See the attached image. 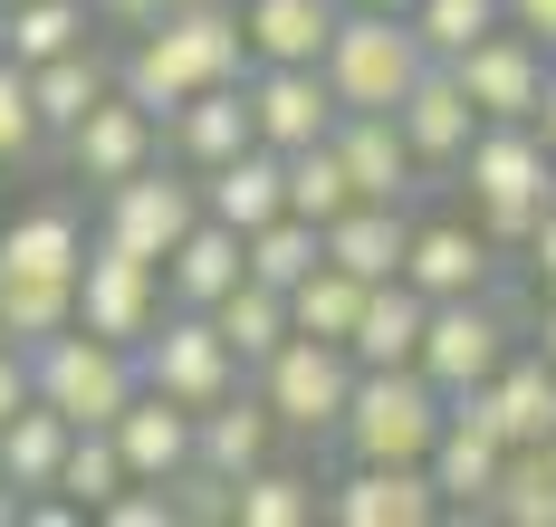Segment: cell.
Instances as JSON below:
<instances>
[{"mask_svg": "<svg viewBox=\"0 0 556 527\" xmlns=\"http://www.w3.org/2000/svg\"><path fill=\"white\" fill-rule=\"evenodd\" d=\"M77 317V279H20V269H0V336L10 346H39Z\"/></svg>", "mask_w": 556, "mask_h": 527, "instance_id": "obj_36", "label": "cell"}, {"mask_svg": "<svg viewBox=\"0 0 556 527\" xmlns=\"http://www.w3.org/2000/svg\"><path fill=\"white\" fill-rule=\"evenodd\" d=\"M0 527H20V489L10 479H0Z\"/></svg>", "mask_w": 556, "mask_h": 527, "instance_id": "obj_48", "label": "cell"}, {"mask_svg": "<svg viewBox=\"0 0 556 527\" xmlns=\"http://www.w3.org/2000/svg\"><path fill=\"white\" fill-rule=\"evenodd\" d=\"M460 192H470V211H480V231L490 249H518L528 221L556 202V154L538 144V125H480L470 144H460Z\"/></svg>", "mask_w": 556, "mask_h": 527, "instance_id": "obj_2", "label": "cell"}, {"mask_svg": "<svg viewBox=\"0 0 556 527\" xmlns=\"http://www.w3.org/2000/svg\"><path fill=\"white\" fill-rule=\"evenodd\" d=\"M240 106H250V144H269V154H298V144H317L336 125V97L317 67H269L250 59L240 67Z\"/></svg>", "mask_w": 556, "mask_h": 527, "instance_id": "obj_14", "label": "cell"}, {"mask_svg": "<svg viewBox=\"0 0 556 527\" xmlns=\"http://www.w3.org/2000/svg\"><path fill=\"white\" fill-rule=\"evenodd\" d=\"M240 67H250L240 10H222V0H173L164 20H144V29H135V49H125V67H115V87H125L135 106L173 116L182 97H202V87H230Z\"/></svg>", "mask_w": 556, "mask_h": 527, "instance_id": "obj_1", "label": "cell"}, {"mask_svg": "<svg viewBox=\"0 0 556 527\" xmlns=\"http://www.w3.org/2000/svg\"><path fill=\"white\" fill-rule=\"evenodd\" d=\"M403 240H413V202H345L317 249H327L336 269H355V279H393L403 269Z\"/></svg>", "mask_w": 556, "mask_h": 527, "instance_id": "obj_22", "label": "cell"}, {"mask_svg": "<svg viewBox=\"0 0 556 527\" xmlns=\"http://www.w3.org/2000/svg\"><path fill=\"white\" fill-rule=\"evenodd\" d=\"M480 518H508V527H556V470L538 451H508L500 461V489H490V509Z\"/></svg>", "mask_w": 556, "mask_h": 527, "instance_id": "obj_39", "label": "cell"}, {"mask_svg": "<svg viewBox=\"0 0 556 527\" xmlns=\"http://www.w3.org/2000/svg\"><path fill=\"white\" fill-rule=\"evenodd\" d=\"M518 249H528V269H538V279L556 288V202L538 211V221H528V240H518Z\"/></svg>", "mask_w": 556, "mask_h": 527, "instance_id": "obj_44", "label": "cell"}, {"mask_svg": "<svg viewBox=\"0 0 556 527\" xmlns=\"http://www.w3.org/2000/svg\"><path fill=\"white\" fill-rule=\"evenodd\" d=\"M403 20H413V39H422V59H460V49L480 39V29H500L508 10H500V0H413Z\"/></svg>", "mask_w": 556, "mask_h": 527, "instance_id": "obj_40", "label": "cell"}, {"mask_svg": "<svg viewBox=\"0 0 556 527\" xmlns=\"http://www.w3.org/2000/svg\"><path fill=\"white\" fill-rule=\"evenodd\" d=\"M10 10V59L39 67L58 59V49H77V39H97V10L87 0H0Z\"/></svg>", "mask_w": 556, "mask_h": 527, "instance_id": "obj_35", "label": "cell"}, {"mask_svg": "<svg viewBox=\"0 0 556 527\" xmlns=\"http://www.w3.org/2000/svg\"><path fill=\"white\" fill-rule=\"evenodd\" d=\"M106 441H115V461H125V479H182L192 470V412L135 384L125 412L106 422Z\"/></svg>", "mask_w": 556, "mask_h": 527, "instance_id": "obj_21", "label": "cell"}, {"mask_svg": "<svg viewBox=\"0 0 556 527\" xmlns=\"http://www.w3.org/2000/svg\"><path fill=\"white\" fill-rule=\"evenodd\" d=\"M250 394L269 403L278 441H327L345 394H355V355L345 346H317V336H278L260 364H250Z\"/></svg>", "mask_w": 556, "mask_h": 527, "instance_id": "obj_6", "label": "cell"}, {"mask_svg": "<svg viewBox=\"0 0 556 527\" xmlns=\"http://www.w3.org/2000/svg\"><path fill=\"white\" fill-rule=\"evenodd\" d=\"M0 59H10V10H0Z\"/></svg>", "mask_w": 556, "mask_h": 527, "instance_id": "obj_49", "label": "cell"}, {"mask_svg": "<svg viewBox=\"0 0 556 527\" xmlns=\"http://www.w3.org/2000/svg\"><path fill=\"white\" fill-rule=\"evenodd\" d=\"M317 259H327V249H317V221H298V211H269L260 231H240V269H250L260 288H278V297L298 288Z\"/></svg>", "mask_w": 556, "mask_h": 527, "instance_id": "obj_33", "label": "cell"}, {"mask_svg": "<svg viewBox=\"0 0 556 527\" xmlns=\"http://www.w3.org/2000/svg\"><path fill=\"white\" fill-rule=\"evenodd\" d=\"M327 144H336V164H345V182H355V202H413L422 192V164H413L403 125L375 116V106H336Z\"/></svg>", "mask_w": 556, "mask_h": 527, "instance_id": "obj_17", "label": "cell"}, {"mask_svg": "<svg viewBox=\"0 0 556 527\" xmlns=\"http://www.w3.org/2000/svg\"><path fill=\"white\" fill-rule=\"evenodd\" d=\"M508 346H518V326H508V307H490V288H480V297H432L422 346H413V374H422V384L451 403V394L490 384Z\"/></svg>", "mask_w": 556, "mask_h": 527, "instance_id": "obj_8", "label": "cell"}, {"mask_svg": "<svg viewBox=\"0 0 556 527\" xmlns=\"http://www.w3.org/2000/svg\"><path fill=\"white\" fill-rule=\"evenodd\" d=\"M365 10H413V0H365Z\"/></svg>", "mask_w": 556, "mask_h": 527, "instance_id": "obj_50", "label": "cell"}, {"mask_svg": "<svg viewBox=\"0 0 556 527\" xmlns=\"http://www.w3.org/2000/svg\"><path fill=\"white\" fill-rule=\"evenodd\" d=\"M49 144V125H39V106H29V67L0 59V164H29Z\"/></svg>", "mask_w": 556, "mask_h": 527, "instance_id": "obj_41", "label": "cell"}, {"mask_svg": "<svg viewBox=\"0 0 556 527\" xmlns=\"http://www.w3.org/2000/svg\"><path fill=\"white\" fill-rule=\"evenodd\" d=\"M49 489H67V509H77V518H97L115 489H125L115 441H106V432H67V451H58V479H49Z\"/></svg>", "mask_w": 556, "mask_h": 527, "instance_id": "obj_38", "label": "cell"}, {"mask_svg": "<svg viewBox=\"0 0 556 527\" xmlns=\"http://www.w3.org/2000/svg\"><path fill=\"white\" fill-rule=\"evenodd\" d=\"M451 77H460V97L480 106V125H528L538 116V87H547V49L528 39V29H480L460 59H442Z\"/></svg>", "mask_w": 556, "mask_h": 527, "instance_id": "obj_9", "label": "cell"}, {"mask_svg": "<svg viewBox=\"0 0 556 527\" xmlns=\"http://www.w3.org/2000/svg\"><path fill=\"white\" fill-rule=\"evenodd\" d=\"M240 10V39H250V59L269 67H317V49H327L336 10L345 0H230Z\"/></svg>", "mask_w": 556, "mask_h": 527, "instance_id": "obj_23", "label": "cell"}, {"mask_svg": "<svg viewBox=\"0 0 556 527\" xmlns=\"http://www.w3.org/2000/svg\"><path fill=\"white\" fill-rule=\"evenodd\" d=\"M106 87H115V67H106V49H97V39H77V49H58V59L29 67V106H39V125H49V134H67V125L87 116Z\"/></svg>", "mask_w": 556, "mask_h": 527, "instance_id": "obj_29", "label": "cell"}, {"mask_svg": "<svg viewBox=\"0 0 556 527\" xmlns=\"http://www.w3.org/2000/svg\"><path fill=\"white\" fill-rule=\"evenodd\" d=\"M192 221H202V182L144 164V173L106 182V221H97V240H106V249H135V259H164Z\"/></svg>", "mask_w": 556, "mask_h": 527, "instance_id": "obj_11", "label": "cell"}, {"mask_svg": "<svg viewBox=\"0 0 556 527\" xmlns=\"http://www.w3.org/2000/svg\"><path fill=\"white\" fill-rule=\"evenodd\" d=\"M393 279H403V288H422V297H480L490 279H500V249H490L480 221H413L403 269H393Z\"/></svg>", "mask_w": 556, "mask_h": 527, "instance_id": "obj_18", "label": "cell"}, {"mask_svg": "<svg viewBox=\"0 0 556 527\" xmlns=\"http://www.w3.org/2000/svg\"><path fill=\"white\" fill-rule=\"evenodd\" d=\"M393 125H403L413 164H422V182H432V173H451V164H460V144L480 134V106L460 97V77H451L442 59H422V77L393 97Z\"/></svg>", "mask_w": 556, "mask_h": 527, "instance_id": "obj_16", "label": "cell"}, {"mask_svg": "<svg viewBox=\"0 0 556 527\" xmlns=\"http://www.w3.org/2000/svg\"><path fill=\"white\" fill-rule=\"evenodd\" d=\"M422 317H432V297H422V288L375 279V288H365V307H355V326H345V355H355V364H413Z\"/></svg>", "mask_w": 556, "mask_h": 527, "instance_id": "obj_27", "label": "cell"}, {"mask_svg": "<svg viewBox=\"0 0 556 527\" xmlns=\"http://www.w3.org/2000/svg\"><path fill=\"white\" fill-rule=\"evenodd\" d=\"M442 394L413 374V364H355V394L336 412V451L345 461H422L432 451V432H442Z\"/></svg>", "mask_w": 556, "mask_h": 527, "instance_id": "obj_5", "label": "cell"}, {"mask_svg": "<svg viewBox=\"0 0 556 527\" xmlns=\"http://www.w3.org/2000/svg\"><path fill=\"white\" fill-rule=\"evenodd\" d=\"M192 182H202V211L230 221V231H260L269 211H288V182H278L269 144H240V154H222L212 173H192Z\"/></svg>", "mask_w": 556, "mask_h": 527, "instance_id": "obj_24", "label": "cell"}, {"mask_svg": "<svg viewBox=\"0 0 556 527\" xmlns=\"http://www.w3.org/2000/svg\"><path fill=\"white\" fill-rule=\"evenodd\" d=\"M135 384L164 394V403H182V412H202V403H222L230 384H250V374H240V355L222 346V326L202 307H164L135 336Z\"/></svg>", "mask_w": 556, "mask_h": 527, "instance_id": "obj_7", "label": "cell"}, {"mask_svg": "<svg viewBox=\"0 0 556 527\" xmlns=\"http://www.w3.org/2000/svg\"><path fill=\"white\" fill-rule=\"evenodd\" d=\"M500 461H508V441L480 422V412H442V432H432V451H422L432 489H442V509H460V518H480V509H490Z\"/></svg>", "mask_w": 556, "mask_h": 527, "instance_id": "obj_20", "label": "cell"}, {"mask_svg": "<svg viewBox=\"0 0 556 527\" xmlns=\"http://www.w3.org/2000/svg\"><path fill=\"white\" fill-rule=\"evenodd\" d=\"M451 412H480V422L500 432L508 451H538V441L556 432V364H547L538 346H528V355L508 346L490 384H470V394H451Z\"/></svg>", "mask_w": 556, "mask_h": 527, "instance_id": "obj_15", "label": "cell"}, {"mask_svg": "<svg viewBox=\"0 0 556 527\" xmlns=\"http://www.w3.org/2000/svg\"><path fill=\"white\" fill-rule=\"evenodd\" d=\"M278 451V422H269V403H260V394H250V384H230L222 403H202L192 412V470H202V479H240V470H260Z\"/></svg>", "mask_w": 556, "mask_h": 527, "instance_id": "obj_19", "label": "cell"}, {"mask_svg": "<svg viewBox=\"0 0 556 527\" xmlns=\"http://www.w3.org/2000/svg\"><path fill=\"white\" fill-rule=\"evenodd\" d=\"M58 144H67V173L106 192V182L144 173V164H164V116H154V106H135L125 87H106V97H97L87 116L67 125Z\"/></svg>", "mask_w": 556, "mask_h": 527, "instance_id": "obj_12", "label": "cell"}, {"mask_svg": "<svg viewBox=\"0 0 556 527\" xmlns=\"http://www.w3.org/2000/svg\"><path fill=\"white\" fill-rule=\"evenodd\" d=\"M58 451H67V422H58L49 403H20L10 422H0V479H10L20 499L58 479Z\"/></svg>", "mask_w": 556, "mask_h": 527, "instance_id": "obj_34", "label": "cell"}, {"mask_svg": "<svg viewBox=\"0 0 556 527\" xmlns=\"http://www.w3.org/2000/svg\"><path fill=\"white\" fill-rule=\"evenodd\" d=\"M135 394V346H115V336H87L77 317L29 346V403H49L67 432H106L115 412Z\"/></svg>", "mask_w": 556, "mask_h": 527, "instance_id": "obj_3", "label": "cell"}, {"mask_svg": "<svg viewBox=\"0 0 556 527\" xmlns=\"http://www.w3.org/2000/svg\"><path fill=\"white\" fill-rule=\"evenodd\" d=\"M538 355L556 364V288H547V317H538Z\"/></svg>", "mask_w": 556, "mask_h": 527, "instance_id": "obj_47", "label": "cell"}, {"mask_svg": "<svg viewBox=\"0 0 556 527\" xmlns=\"http://www.w3.org/2000/svg\"><path fill=\"white\" fill-rule=\"evenodd\" d=\"M222 518H240V527H317V479H307V470H288V461L269 451L260 470H240V479H230Z\"/></svg>", "mask_w": 556, "mask_h": 527, "instance_id": "obj_30", "label": "cell"}, {"mask_svg": "<svg viewBox=\"0 0 556 527\" xmlns=\"http://www.w3.org/2000/svg\"><path fill=\"white\" fill-rule=\"evenodd\" d=\"M317 518H336V527H432L451 509H442V489H432L422 461H345V479L317 489Z\"/></svg>", "mask_w": 556, "mask_h": 527, "instance_id": "obj_10", "label": "cell"}, {"mask_svg": "<svg viewBox=\"0 0 556 527\" xmlns=\"http://www.w3.org/2000/svg\"><path fill=\"white\" fill-rule=\"evenodd\" d=\"M317 77H327L336 106H375V116H393V97L422 77V39H413L403 10H365V0H345L336 29H327V49H317Z\"/></svg>", "mask_w": 556, "mask_h": 527, "instance_id": "obj_4", "label": "cell"}, {"mask_svg": "<svg viewBox=\"0 0 556 527\" xmlns=\"http://www.w3.org/2000/svg\"><path fill=\"white\" fill-rule=\"evenodd\" d=\"M154 269H164V307H212V297H222L230 279H240V231L202 211V221L173 240Z\"/></svg>", "mask_w": 556, "mask_h": 527, "instance_id": "obj_25", "label": "cell"}, {"mask_svg": "<svg viewBox=\"0 0 556 527\" xmlns=\"http://www.w3.org/2000/svg\"><path fill=\"white\" fill-rule=\"evenodd\" d=\"M154 317H164V269L135 259V249L87 240V259H77V326H87V336H115V346H135Z\"/></svg>", "mask_w": 556, "mask_h": 527, "instance_id": "obj_13", "label": "cell"}, {"mask_svg": "<svg viewBox=\"0 0 556 527\" xmlns=\"http://www.w3.org/2000/svg\"><path fill=\"white\" fill-rule=\"evenodd\" d=\"M87 10H97L106 29H144V20H164L173 0H87Z\"/></svg>", "mask_w": 556, "mask_h": 527, "instance_id": "obj_45", "label": "cell"}, {"mask_svg": "<svg viewBox=\"0 0 556 527\" xmlns=\"http://www.w3.org/2000/svg\"><path fill=\"white\" fill-rule=\"evenodd\" d=\"M77 259H87V221L67 202H39L0 231V269H20V279H77Z\"/></svg>", "mask_w": 556, "mask_h": 527, "instance_id": "obj_28", "label": "cell"}, {"mask_svg": "<svg viewBox=\"0 0 556 527\" xmlns=\"http://www.w3.org/2000/svg\"><path fill=\"white\" fill-rule=\"evenodd\" d=\"M222 10H230V0H222Z\"/></svg>", "mask_w": 556, "mask_h": 527, "instance_id": "obj_51", "label": "cell"}, {"mask_svg": "<svg viewBox=\"0 0 556 527\" xmlns=\"http://www.w3.org/2000/svg\"><path fill=\"white\" fill-rule=\"evenodd\" d=\"M202 317L222 326V346L240 355V374H250V364H260V355H269L278 336H288V297H278V288H260L250 269H240V279H230V288L212 297V307H202Z\"/></svg>", "mask_w": 556, "mask_h": 527, "instance_id": "obj_31", "label": "cell"}, {"mask_svg": "<svg viewBox=\"0 0 556 527\" xmlns=\"http://www.w3.org/2000/svg\"><path fill=\"white\" fill-rule=\"evenodd\" d=\"M278 182H288V211H298V221H317V231L355 202V182H345V164H336L327 134H317V144H298V154H278Z\"/></svg>", "mask_w": 556, "mask_h": 527, "instance_id": "obj_37", "label": "cell"}, {"mask_svg": "<svg viewBox=\"0 0 556 527\" xmlns=\"http://www.w3.org/2000/svg\"><path fill=\"white\" fill-rule=\"evenodd\" d=\"M20 403H29V346H10V336H0V422H10Z\"/></svg>", "mask_w": 556, "mask_h": 527, "instance_id": "obj_42", "label": "cell"}, {"mask_svg": "<svg viewBox=\"0 0 556 527\" xmlns=\"http://www.w3.org/2000/svg\"><path fill=\"white\" fill-rule=\"evenodd\" d=\"M500 10H508V29H528V39L556 59V0H500Z\"/></svg>", "mask_w": 556, "mask_h": 527, "instance_id": "obj_43", "label": "cell"}, {"mask_svg": "<svg viewBox=\"0 0 556 527\" xmlns=\"http://www.w3.org/2000/svg\"><path fill=\"white\" fill-rule=\"evenodd\" d=\"M528 125H538V144L556 154V59H547V87H538V116H528Z\"/></svg>", "mask_w": 556, "mask_h": 527, "instance_id": "obj_46", "label": "cell"}, {"mask_svg": "<svg viewBox=\"0 0 556 527\" xmlns=\"http://www.w3.org/2000/svg\"><path fill=\"white\" fill-rule=\"evenodd\" d=\"M375 279H355V269H336L317 259L298 288H288V336H317V346H345V326H355V307H365Z\"/></svg>", "mask_w": 556, "mask_h": 527, "instance_id": "obj_32", "label": "cell"}, {"mask_svg": "<svg viewBox=\"0 0 556 527\" xmlns=\"http://www.w3.org/2000/svg\"><path fill=\"white\" fill-rule=\"evenodd\" d=\"M164 144L182 154V173H212L222 154H240L250 144V106H240V77L230 87H202V97H182L164 116Z\"/></svg>", "mask_w": 556, "mask_h": 527, "instance_id": "obj_26", "label": "cell"}]
</instances>
